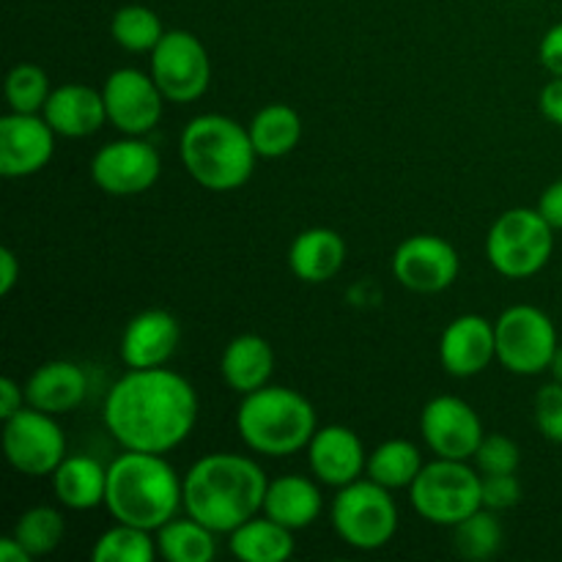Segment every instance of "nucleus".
I'll return each mask as SVG.
<instances>
[{"instance_id": "obj_20", "label": "nucleus", "mask_w": 562, "mask_h": 562, "mask_svg": "<svg viewBox=\"0 0 562 562\" xmlns=\"http://www.w3.org/2000/svg\"><path fill=\"white\" fill-rule=\"evenodd\" d=\"M42 115L53 126L55 135L69 137V140L97 135L108 124L102 91L82 86V82H64V86L53 88Z\"/></svg>"}, {"instance_id": "obj_16", "label": "nucleus", "mask_w": 562, "mask_h": 562, "mask_svg": "<svg viewBox=\"0 0 562 562\" xmlns=\"http://www.w3.org/2000/svg\"><path fill=\"white\" fill-rule=\"evenodd\" d=\"M55 130L42 113H9L0 119V176L27 179L42 173L55 154Z\"/></svg>"}, {"instance_id": "obj_31", "label": "nucleus", "mask_w": 562, "mask_h": 562, "mask_svg": "<svg viewBox=\"0 0 562 562\" xmlns=\"http://www.w3.org/2000/svg\"><path fill=\"white\" fill-rule=\"evenodd\" d=\"M110 36L126 53H151L165 36V25L148 5L126 3L110 20Z\"/></svg>"}, {"instance_id": "obj_21", "label": "nucleus", "mask_w": 562, "mask_h": 562, "mask_svg": "<svg viewBox=\"0 0 562 562\" xmlns=\"http://www.w3.org/2000/svg\"><path fill=\"white\" fill-rule=\"evenodd\" d=\"M88 376L77 362L49 360L38 366L25 382V401L47 415H69L86 401Z\"/></svg>"}, {"instance_id": "obj_39", "label": "nucleus", "mask_w": 562, "mask_h": 562, "mask_svg": "<svg viewBox=\"0 0 562 562\" xmlns=\"http://www.w3.org/2000/svg\"><path fill=\"white\" fill-rule=\"evenodd\" d=\"M538 110L549 124L562 126V77H552L538 93Z\"/></svg>"}, {"instance_id": "obj_33", "label": "nucleus", "mask_w": 562, "mask_h": 562, "mask_svg": "<svg viewBox=\"0 0 562 562\" xmlns=\"http://www.w3.org/2000/svg\"><path fill=\"white\" fill-rule=\"evenodd\" d=\"M157 552V536L143 527L115 521L97 538L91 549L93 562H151Z\"/></svg>"}, {"instance_id": "obj_3", "label": "nucleus", "mask_w": 562, "mask_h": 562, "mask_svg": "<svg viewBox=\"0 0 562 562\" xmlns=\"http://www.w3.org/2000/svg\"><path fill=\"white\" fill-rule=\"evenodd\" d=\"M104 508L115 521L157 532L184 510V475L162 453L124 450L108 467Z\"/></svg>"}, {"instance_id": "obj_5", "label": "nucleus", "mask_w": 562, "mask_h": 562, "mask_svg": "<svg viewBox=\"0 0 562 562\" xmlns=\"http://www.w3.org/2000/svg\"><path fill=\"white\" fill-rule=\"evenodd\" d=\"M236 431L252 453L285 459L307 450L313 434L318 431V417L300 390L267 384L256 393L241 395Z\"/></svg>"}, {"instance_id": "obj_24", "label": "nucleus", "mask_w": 562, "mask_h": 562, "mask_svg": "<svg viewBox=\"0 0 562 562\" xmlns=\"http://www.w3.org/2000/svg\"><path fill=\"white\" fill-rule=\"evenodd\" d=\"M324 510V494L318 483L307 475H280L269 481L263 510L269 519L280 521L289 530L300 532L316 525Z\"/></svg>"}, {"instance_id": "obj_8", "label": "nucleus", "mask_w": 562, "mask_h": 562, "mask_svg": "<svg viewBox=\"0 0 562 562\" xmlns=\"http://www.w3.org/2000/svg\"><path fill=\"white\" fill-rule=\"evenodd\" d=\"M335 532L346 547L357 552H379L387 547L398 532V505L390 488L376 481H355L338 488L329 508Z\"/></svg>"}, {"instance_id": "obj_19", "label": "nucleus", "mask_w": 562, "mask_h": 562, "mask_svg": "<svg viewBox=\"0 0 562 562\" xmlns=\"http://www.w3.org/2000/svg\"><path fill=\"white\" fill-rule=\"evenodd\" d=\"M181 344L176 316L162 307H148L132 316L121 333V362L126 368H159L173 360Z\"/></svg>"}, {"instance_id": "obj_23", "label": "nucleus", "mask_w": 562, "mask_h": 562, "mask_svg": "<svg viewBox=\"0 0 562 562\" xmlns=\"http://www.w3.org/2000/svg\"><path fill=\"white\" fill-rule=\"evenodd\" d=\"M274 373V349L263 335L241 333L225 344L220 376L234 393L250 395L267 387Z\"/></svg>"}, {"instance_id": "obj_13", "label": "nucleus", "mask_w": 562, "mask_h": 562, "mask_svg": "<svg viewBox=\"0 0 562 562\" xmlns=\"http://www.w3.org/2000/svg\"><path fill=\"white\" fill-rule=\"evenodd\" d=\"M102 97L108 124H113L121 135L135 137H146L148 132L157 130L165 102H168L154 82L151 71L146 75L132 66L110 71L102 86Z\"/></svg>"}, {"instance_id": "obj_14", "label": "nucleus", "mask_w": 562, "mask_h": 562, "mask_svg": "<svg viewBox=\"0 0 562 562\" xmlns=\"http://www.w3.org/2000/svg\"><path fill=\"white\" fill-rule=\"evenodd\" d=\"M390 267L412 294H442L459 280L461 256L442 236L415 234L395 247Z\"/></svg>"}, {"instance_id": "obj_22", "label": "nucleus", "mask_w": 562, "mask_h": 562, "mask_svg": "<svg viewBox=\"0 0 562 562\" xmlns=\"http://www.w3.org/2000/svg\"><path fill=\"white\" fill-rule=\"evenodd\" d=\"M346 263V239L335 228H305L289 247V269L307 285H322L338 278Z\"/></svg>"}, {"instance_id": "obj_32", "label": "nucleus", "mask_w": 562, "mask_h": 562, "mask_svg": "<svg viewBox=\"0 0 562 562\" xmlns=\"http://www.w3.org/2000/svg\"><path fill=\"white\" fill-rule=\"evenodd\" d=\"M11 536L22 543L27 554L33 560L47 558L55 549L64 543L66 538V519L58 508L53 505H36V508H27L25 514L16 519Z\"/></svg>"}, {"instance_id": "obj_28", "label": "nucleus", "mask_w": 562, "mask_h": 562, "mask_svg": "<svg viewBox=\"0 0 562 562\" xmlns=\"http://www.w3.org/2000/svg\"><path fill=\"white\" fill-rule=\"evenodd\" d=\"M154 536L165 562H212L217 558V532L192 516H173Z\"/></svg>"}, {"instance_id": "obj_26", "label": "nucleus", "mask_w": 562, "mask_h": 562, "mask_svg": "<svg viewBox=\"0 0 562 562\" xmlns=\"http://www.w3.org/2000/svg\"><path fill=\"white\" fill-rule=\"evenodd\" d=\"M228 549L241 562H285L294 554V530L258 514L228 532Z\"/></svg>"}, {"instance_id": "obj_1", "label": "nucleus", "mask_w": 562, "mask_h": 562, "mask_svg": "<svg viewBox=\"0 0 562 562\" xmlns=\"http://www.w3.org/2000/svg\"><path fill=\"white\" fill-rule=\"evenodd\" d=\"M102 420L124 450L168 456L195 431L198 393L168 366L126 368L104 395Z\"/></svg>"}, {"instance_id": "obj_7", "label": "nucleus", "mask_w": 562, "mask_h": 562, "mask_svg": "<svg viewBox=\"0 0 562 562\" xmlns=\"http://www.w3.org/2000/svg\"><path fill=\"white\" fill-rule=\"evenodd\" d=\"M409 503L428 525L456 527L483 508V475L467 461L437 459L415 477Z\"/></svg>"}, {"instance_id": "obj_9", "label": "nucleus", "mask_w": 562, "mask_h": 562, "mask_svg": "<svg viewBox=\"0 0 562 562\" xmlns=\"http://www.w3.org/2000/svg\"><path fill=\"white\" fill-rule=\"evenodd\" d=\"M497 335V360L516 376H541L549 373L558 351V327L547 311L536 305H510L494 322Z\"/></svg>"}, {"instance_id": "obj_6", "label": "nucleus", "mask_w": 562, "mask_h": 562, "mask_svg": "<svg viewBox=\"0 0 562 562\" xmlns=\"http://www.w3.org/2000/svg\"><path fill=\"white\" fill-rule=\"evenodd\" d=\"M558 231L538 209L516 206L499 214L486 234V258L497 274L508 280L536 278L554 252Z\"/></svg>"}, {"instance_id": "obj_40", "label": "nucleus", "mask_w": 562, "mask_h": 562, "mask_svg": "<svg viewBox=\"0 0 562 562\" xmlns=\"http://www.w3.org/2000/svg\"><path fill=\"white\" fill-rule=\"evenodd\" d=\"M536 209L554 231H562V179L552 181V184L541 192Z\"/></svg>"}, {"instance_id": "obj_17", "label": "nucleus", "mask_w": 562, "mask_h": 562, "mask_svg": "<svg viewBox=\"0 0 562 562\" xmlns=\"http://www.w3.org/2000/svg\"><path fill=\"white\" fill-rule=\"evenodd\" d=\"M497 360L494 324L477 313L456 316L439 335V362L456 379H472Z\"/></svg>"}, {"instance_id": "obj_35", "label": "nucleus", "mask_w": 562, "mask_h": 562, "mask_svg": "<svg viewBox=\"0 0 562 562\" xmlns=\"http://www.w3.org/2000/svg\"><path fill=\"white\" fill-rule=\"evenodd\" d=\"M481 475H499V472H519L521 450L505 434H486L481 448L472 456Z\"/></svg>"}, {"instance_id": "obj_4", "label": "nucleus", "mask_w": 562, "mask_h": 562, "mask_svg": "<svg viewBox=\"0 0 562 562\" xmlns=\"http://www.w3.org/2000/svg\"><path fill=\"white\" fill-rule=\"evenodd\" d=\"M179 154L190 179L209 192L241 190L258 162L247 126L223 113H203L187 121Z\"/></svg>"}, {"instance_id": "obj_37", "label": "nucleus", "mask_w": 562, "mask_h": 562, "mask_svg": "<svg viewBox=\"0 0 562 562\" xmlns=\"http://www.w3.org/2000/svg\"><path fill=\"white\" fill-rule=\"evenodd\" d=\"M525 497V488L521 481L516 477V472H499V475H483V508L488 510H503L516 508Z\"/></svg>"}, {"instance_id": "obj_42", "label": "nucleus", "mask_w": 562, "mask_h": 562, "mask_svg": "<svg viewBox=\"0 0 562 562\" xmlns=\"http://www.w3.org/2000/svg\"><path fill=\"white\" fill-rule=\"evenodd\" d=\"M20 274L22 267L16 252L11 247H0V294L9 296L14 291V285L20 283Z\"/></svg>"}, {"instance_id": "obj_29", "label": "nucleus", "mask_w": 562, "mask_h": 562, "mask_svg": "<svg viewBox=\"0 0 562 562\" xmlns=\"http://www.w3.org/2000/svg\"><path fill=\"white\" fill-rule=\"evenodd\" d=\"M423 456L420 448L409 439H387L379 448H373V453H368V467L366 475L371 481H376L379 486L390 488V492H398L415 483V477L423 470Z\"/></svg>"}, {"instance_id": "obj_27", "label": "nucleus", "mask_w": 562, "mask_h": 562, "mask_svg": "<svg viewBox=\"0 0 562 562\" xmlns=\"http://www.w3.org/2000/svg\"><path fill=\"white\" fill-rule=\"evenodd\" d=\"M247 132H250V140L256 146L258 159H280L300 146L305 124H302V115L291 104L272 102L263 104L252 115V121L247 124Z\"/></svg>"}, {"instance_id": "obj_41", "label": "nucleus", "mask_w": 562, "mask_h": 562, "mask_svg": "<svg viewBox=\"0 0 562 562\" xmlns=\"http://www.w3.org/2000/svg\"><path fill=\"white\" fill-rule=\"evenodd\" d=\"M25 404V384H20L11 376L0 379V420H9V417L16 415Z\"/></svg>"}, {"instance_id": "obj_30", "label": "nucleus", "mask_w": 562, "mask_h": 562, "mask_svg": "<svg viewBox=\"0 0 562 562\" xmlns=\"http://www.w3.org/2000/svg\"><path fill=\"white\" fill-rule=\"evenodd\" d=\"M450 530H453V552L461 560L470 562H486L497 558L505 543L503 521H499L497 510L488 508H477L475 514L467 516L464 521H459Z\"/></svg>"}, {"instance_id": "obj_38", "label": "nucleus", "mask_w": 562, "mask_h": 562, "mask_svg": "<svg viewBox=\"0 0 562 562\" xmlns=\"http://www.w3.org/2000/svg\"><path fill=\"white\" fill-rule=\"evenodd\" d=\"M538 60L552 77H562V22L549 27L538 44Z\"/></svg>"}, {"instance_id": "obj_44", "label": "nucleus", "mask_w": 562, "mask_h": 562, "mask_svg": "<svg viewBox=\"0 0 562 562\" xmlns=\"http://www.w3.org/2000/svg\"><path fill=\"white\" fill-rule=\"evenodd\" d=\"M549 373H552L554 382H562V344L558 346V351H554L552 366H549Z\"/></svg>"}, {"instance_id": "obj_43", "label": "nucleus", "mask_w": 562, "mask_h": 562, "mask_svg": "<svg viewBox=\"0 0 562 562\" xmlns=\"http://www.w3.org/2000/svg\"><path fill=\"white\" fill-rule=\"evenodd\" d=\"M0 560L3 562H31V554L22 549V543L16 541L14 536H5L0 538Z\"/></svg>"}, {"instance_id": "obj_12", "label": "nucleus", "mask_w": 562, "mask_h": 562, "mask_svg": "<svg viewBox=\"0 0 562 562\" xmlns=\"http://www.w3.org/2000/svg\"><path fill=\"white\" fill-rule=\"evenodd\" d=\"M162 173V157L146 137L124 135L104 143L91 159V179L104 195L132 198L151 190Z\"/></svg>"}, {"instance_id": "obj_34", "label": "nucleus", "mask_w": 562, "mask_h": 562, "mask_svg": "<svg viewBox=\"0 0 562 562\" xmlns=\"http://www.w3.org/2000/svg\"><path fill=\"white\" fill-rule=\"evenodd\" d=\"M49 93L53 88L47 71L31 60H22L5 75V102L14 113H42Z\"/></svg>"}, {"instance_id": "obj_18", "label": "nucleus", "mask_w": 562, "mask_h": 562, "mask_svg": "<svg viewBox=\"0 0 562 562\" xmlns=\"http://www.w3.org/2000/svg\"><path fill=\"white\" fill-rule=\"evenodd\" d=\"M307 464L318 483L333 488H344L366 475L368 453L362 439L349 426H318L307 445Z\"/></svg>"}, {"instance_id": "obj_25", "label": "nucleus", "mask_w": 562, "mask_h": 562, "mask_svg": "<svg viewBox=\"0 0 562 562\" xmlns=\"http://www.w3.org/2000/svg\"><path fill=\"white\" fill-rule=\"evenodd\" d=\"M53 492L69 510H93L104 505L108 467L93 456H66L53 472Z\"/></svg>"}, {"instance_id": "obj_36", "label": "nucleus", "mask_w": 562, "mask_h": 562, "mask_svg": "<svg viewBox=\"0 0 562 562\" xmlns=\"http://www.w3.org/2000/svg\"><path fill=\"white\" fill-rule=\"evenodd\" d=\"M532 415L543 439L552 445H562V382L543 384L532 401Z\"/></svg>"}, {"instance_id": "obj_2", "label": "nucleus", "mask_w": 562, "mask_h": 562, "mask_svg": "<svg viewBox=\"0 0 562 562\" xmlns=\"http://www.w3.org/2000/svg\"><path fill=\"white\" fill-rule=\"evenodd\" d=\"M267 486V472L250 456L206 453L184 475V514L228 536L261 514Z\"/></svg>"}, {"instance_id": "obj_10", "label": "nucleus", "mask_w": 562, "mask_h": 562, "mask_svg": "<svg viewBox=\"0 0 562 562\" xmlns=\"http://www.w3.org/2000/svg\"><path fill=\"white\" fill-rule=\"evenodd\" d=\"M148 58V71L159 86L162 97L176 104H192L209 91L212 82V58L195 33L165 31Z\"/></svg>"}, {"instance_id": "obj_15", "label": "nucleus", "mask_w": 562, "mask_h": 562, "mask_svg": "<svg viewBox=\"0 0 562 562\" xmlns=\"http://www.w3.org/2000/svg\"><path fill=\"white\" fill-rule=\"evenodd\" d=\"M420 434L437 459L472 461L483 442V420L459 395H437L420 412Z\"/></svg>"}, {"instance_id": "obj_11", "label": "nucleus", "mask_w": 562, "mask_h": 562, "mask_svg": "<svg viewBox=\"0 0 562 562\" xmlns=\"http://www.w3.org/2000/svg\"><path fill=\"white\" fill-rule=\"evenodd\" d=\"M3 456L20 475L47 477L66 459V434L55 415L22 406L3 420Z\"/></svg>"}]
</instances>
